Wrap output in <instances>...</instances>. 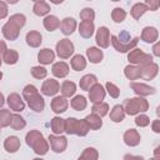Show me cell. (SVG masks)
I'll list each match as a JSON object with an SVG mask.
<instances>
[{
  "label": "cell",
  "mask_w": 160,
  "mask_h": 160,
  "mask_svg": "<svg viewBox=\"0 0 160 160\" xmlns=\"http://www.w3.org/2000/svg\"><path fill=\"white\" fill-rule=\"evenodd\" d=\"M26 16L24 14H14L9 18V21L1 28V32L6 40L15 41L20 35V29L25 25Z\"/></svg>",
  "instance_id": "6da1fadb"
},
{
  "label": "cell",
  "mask_w": 160,
  "mask_h": 160,
  "mask_svg": "<svg viewBox=\"0 0 160 160\" xmlns=\"http://www.w3.org/2000/svg\"><path fill=\"white\" fill-rule=\"evenodd\" d=\"M25 141L26 145L30 146L34 150V152L40 156L48 154L49 151V142L44 139L42 132H40L39 130H30L25 136Z\"/></svg>",
  "instance_id": "7a4b0ae2"
},
{
  "label": "cell",
  "mask_w": 160,
  "mask_h": 160,
  "mask_svg": "<svg viewBox=\"0 0 160 160\" xmlns=\"http://www.w3.org/2000/svg\"><path fill=\"white\" fill-rule=\"evenodd\" d=\"M22 98L26 100L29 108L35 112H41L45 108V100L39 94L36 86L29 84L22 89Z\"/></svg>",
  "instance_id": "3957f363"
},
{
  "label": "cell",
  "mask_w": 160,
  "mask_h": 160,
  "mask_svg": "<svg viewBox=\"0 0 160 160\" xmlns=\"http://www.w3.org/2000/svg\"><path fill=\"white\" fill-rule=\"evenodd\" d=\"M124 111L128 115H139L140 112H145L149 109V102L146 99L136 96V98H130L126 99L122 104Z\"/></svg>",
  "instance_id": "277c9868"
},
{
  "label": "cell",
  "mask_w": 160,
  "mask_h": 160,
  "mask_svg": "<svg viewBox=\"0 0 160 160\" xmlns=\"http://www.w3.org/2000/svg\"><path fill=\"white\" fill-rule=\"evenodd\" d=\"M89 128L84 119L76 118H68L65 119V132L68 135H78V136H86L89 132Z\"/></svg>",
  "instance_id": "5b68a950"
},
{
  "label": "cell",
  "mask_w": 160,
  "mask_h": 160,
  "mask_svg": "<svg viewBox=\"0 0 160 160\" xmlns=\"http://www.w3.org/2000/svg\"><path fill=\"white\" fill-rule=\"evenodd\" d=\"M128 60H129V62H130L131 65L141 66V65L152 62V55L146 54V52H144L142 50L134 48L132 50L129 51V54H128Z\"/></svg>",
  "instance_id": "8992f818"
},
{
  "label": "cell",
  "mask_w": 160,
  "mask_h": 160,
  "mask_svg": "<svg viewBox=\"0 0 160 160\" xmlns=\"http://www.w3.org/2000/svg\"><path fill=\"white\" fill-rule=\"evenodd\" d=\"M55 50H56V55L60 59H69L74 54L75 48H74L72 41L65 38V39H61V40H59L56 42Z\"/></svg>",
  "instance_id": "52a82bcc"
},
{
  "label": "cell",
  "mask_w": 160,
  "mask_h": 160,
  "mask_svg": "<svg viewBox=\"0 0 160 160\" xmlns=\"http://www.w3.org/2000/svg\"><path fill=\"white\" fill-rule=\"evenodd\" d=\"M49 140V144H50V148L56 154H61L66 150L68 148V139L66 136H62V135H49L48 138Z\"/></svg>",
  "instance_id": "ba28073f"
},
{
  "label": "cell",
  "mask_w": 160,
  "mask_h": 160,
  "mask_svg": "<svg viewBox=\"0 0 160 160\" xmlns=\"http://www.w3.org/2000/svg\"><path fill=\"white\" fill-rule=\"evenodd\" d=\"M139 40H140V38L136 36V38L131 39V41H130L129 44H120V42L118 41L116 35H111V36H110V42L112 44L114 49H115L116 51H119V52H129L130 50H132V49L138 45Z\"/></svg>",
  "instance_id": "9c48e42d"
},
{
  "label": "cell",
  "mask_w": 160,
  "mask_h": 160,
  "mask_svg": "<svg viewBox=\"0 0 160 160\" xmlns=\"http://www.w3.org/2000/svg\"><path fill=\"white\" fill-rule=\"evenodd\" d=\"M139 70H140V78L141 79H144V80H152L158 75V72H159V65L152 61V62H149V64L139 66Z\"/></svg>",
  "instance_id": "30bf717a"
},
{
  "label": "cell",
  "mask_w": 160,
  "mask_h": 160,
  "mask_svg": "<svg viewBox=\"0 0 160 160\" xmlns=\"http://www.w3.org/2000/svg\"><path fill=\"white\" fill-rule=\"evenodd\" d=\"M40 91L45 96H54L60 91V84L55 79H48L42 82Z\"/></svg>",
  "instance_id": "8fae6325"
},
{
  "label": "cell",
  "mask_w": 160,
  "mask_h": 160,
  "mask_svg": "<svg viewBox=\"0 0 160 160\" xmlns=\"http://www.w3.org/2000/svg\"><path fill=\"white\" fill-rule=\"evenodd\" d=\"M130 88L140 98L149 96V95H152V94L156 92L155 88H152V86H150L148 84H144V82H130Z\"/></svg>",
  "instance_id": "7c38bea8"
},
{
  "label": "cell",
  "mask_w": 160,
  "mask_h": 160,
  "mask_svg": "<svg viewBox=\"0 0 160 160\" xmlns=\"http://www.w3.org/2000/svg\"><path fill=\"white\" fill-rule=\"evenodd\" d=\"M95 40H96V44L101 49L109 48V45H110V31H109V29L106 26H100L96 30Z\"/></svg>",
  "instance_id": "4fadbf2b"
},
{
  "label": "cell",
  "mask_w": 160,
  "mask_h": 160,
  "mask_svg": "<svg viewBox=\"0 0 160 160\" xmlns=\"http://www.w3.org/2000/svg\"><path fill=\"white\" fill-rule=\"evenodd\" d=\"M105 95H106V91H105V88L96 82L90 90H89V99L92 104H96V102H101L104 99H105Z\"/></svg>",
  "instance_id": "5bb4252c"
},
{
  "label": "cell",
  "mask_w": 160,
  "mask_h": 160,
  "mask_svg": "<svg viewBox=\"0 0 160 160\" xmlns=\"http://www.w3.org/2000/svg\"><path fill=\"white\" fill-rule=\"evenodd\" d=\"M6 102L9 105V108L14 111H22L25 109V102L22 100V98L18 94V92H11L8 99H6Z\"/></svg>",
  "instance_id": "9a60e30c"
},
{
  "label": "cell",
  "mask_w": 160,
  "mask_h": 160,
  "mask_svg": "<svg viewBox=\"0 0 160 160\" xmlns=\"http://www.w3.org/2000/svg\"><path fill=\"white\" fill-rule=\"evenodd\" d=\"M124 142L130 146V148H134V146H138L140 144V140H141V136L139 134L138 130L135 129H128L125 132H124Z\"/></svg>",
  "instance_id": "2e32d148"
},
{
  "label": "cell",
  "mask_w": 160,
  "mask_h": 160,
  "mask_svg": "<svg viewBox=\"0 0 160 160\" xmlns=\"http://www.w3.org/2000/svg\"><path fill=\"white\" fill-rule=\"evenodd\" d=\"M51 110L55 112V114H62L68 110L69 108V101L66 100V98L64 96H55L52 100H51Z\"/></svg>",
  "instance_id": "e0dca14e"
},
{
  "label": "cell",
  "mask_w": 160,
  "mask_h": 160,
  "mask_svg": "<svg viewBox=\"0 0 160 160\" xmlns=\"http://www.w3.org/2000/svg\"><path fill=\"white\" fill-rule=\"evenodd\" d=\"M158 38H159V31L154 26H145L141 31V40L148 42V44L156 42Z\"/></svg>",
  "instance_id": "ac0fdd59"
},
{
  "label": "cell",
  "mask_w": 160,
  "mask_h": 160,
  "mask_svg": "<svg viewBox=\"0 0 160 160\" xmlns=\"http://www.w3.org/2000/svg\"><path fill=\"white\" fill-rule=\"evenodd\" d=\"M76 26H78V22L74 18H65L61 20L59 28H60L61 32L68 36V35H71L76 30Z\"/></svg>",
  "instance_id": "d6986e66"
},
{
  "label": "cell",
  "mask_w": 160,
  "mask_h": 160,
  "mask_svg": "<svg viewBox=\"0 0 160 160\" xmlns=\"http://www.w3.org/2000/svg\"><path fill=\"white\" fill-rule=\"evenodd\" d=\"M69 70H70V68H69V65H68L65 61H58V62H55V64L52 65V68H51L52 75H54L55 78H59V79L66 78L68 74H69Z\"/></svg>",
  "instance_id": "ffe728a7"
},
{
  "label": "cell",
  "mask_w": 160,
  "mask_h": 160,
  "mask_svg": "<svg viewBox=\"0 0 160 160\" xmlns=\"http://www.w3.org/2000/svg\"><path fill=\"white\" fill-rule=\"evenodd\" d=\"M55 59V52L51 49L44 48L38 52V61L42 65H50Z\"/></svg>",
  "instance_id": "44dd1931"
},
{
  "label": "cell",
  "mask_w": 160,
  "mask_h": 160,
  "mask_svg": "<svg viewBox=\"0 0 160 160\" xmlns=\"http://www.w3.org/2000/svg\"><path fill=\"white\" fill-rule=\"evenodd\" d=\"M79 34L81 38L84 39H90L92 35H94V31H95V26H94V22L92 21H81L80 25H79Z\"/></svg>",
  "instance_id": "7402d4cb"
},
{
  "label": "cell",
  "mask_w": 160,
  "mask_h": 160,
  "mask_svg": "<svg viewBox=\"0 0 160 160\" xmlns=\"http://www.w3.org/2000/svg\"><path fill=\"white\" fill-rule=\"evenodd\" d=\"M20 139L18 138V136H14V135H11V136H8L6 139H5V141H4V149L8 151V152H10V154H14V152H16L19 149H20Z\"/></svg>",
  "instance_id": "603a6c76"
},
{
  "label": "cell",
  "mask_w": 160,
  "mask_h": 160,
  "mask_svg": "<svg viewBox=\"0 0 160 160\" xmlns=\"http://www.w3.org/2000/svg\"><path fill=\"white\" fill-rule=\"evenodd\" d=\"M25 40H26V44L30 48H39L41 45V42H42V36H41V34L39 31L31 30V31H29L26 34Z\"/></svg>",
  "instance_id": "cb8c5ba5"
},
{
  "label": "cell",
  "mask_w": 160,
  "mask_h": 160,
  "mask_svg": "<svg viewBox=\"0 0 160 160\" xmlns=\"http://www.w3.org/2000/svg\"><path fill=\"white\" fill-rule=\"evenodd\" d=\"M86 56H88V59H89L90 62H92V64H99V62H101V60H102V58H104V54H102V50H100L99 48H96V46H90V48H88V50H86Z\"/></svg>",
  "instance_id": "d4e9b609"
},
{
  "label": "cell",
  "mask_w": 160,
  "mask_h": 160,
  "mask_svg": "<svg viewBox=\"0 0 160 160\" xmlns=\"http://www.w3.org/2000/svg\"><path fill=\"white\" fill-rule=\"evenodd\" d=\"M96 82H98V78H96L94 74H86V75H84V76L80 79L79 86H80L81 90L89 91Z\"/></svg>",
  "instance_id": "484cf974"
},
{
  "label": "cell",
  "mask_w": 160,
  "mask_h": 160,
  "mask_svg": "<svg viewBox=\"0 0 160 160\" xmlns=\"http://www.w3.org/2000/svg\"><path fill=\"white\" fill-rule=\"evenodd\" d=\"M32 11L38 16H48V14L50 12V5L42 0H38L32 5Z\"/></svg>",
  "instance_id": "4316f807"
},
{
  "label": "cell",
  "mask_w": 160,
  "mask_h": 160,
  "mask_svg": "<svg viewBox=\"0 0 160 160\" xmlns=\"http://www.w3.org/2000/svg\"><path fill=\"white\" fill-rule=\"evenodd\" d=\"M84 120H85V122H86V125H88V128L90 130H99L102 126V120L96 114H92L91 112V114L86 115Z\"/></svg>",
  "instance_id": "83f0119b"
},
{
  "label": "cell",
  "mask_w": 160,
  "mask_h": 160,
  "mask_svg": "<svg viewBox=\"0 0 160 160\" xmlns=\"http://www.w3.org/2000/svg\"><path fill=\"white\" fill-rule=\"evenodd\" d=\"M50 126H51L54 135H61L62 132H65V119L60 116H55L51 119Z\"/></svg>",
  "instance_id": "f1b7e54d"
},
{
  "label": "cell",
  "mask_w": 160,
  "mask_h": 160,
  "mask_svg": "<svg viewBox=\"0 0 160 160\" xmlns=\"http://www.w3.org/2000/svg\"><path fill=\"white\" fill-rule=\"evenodd\" d=\"M70 66L72 68V70L75 71H81L86 68V59L84 55L81 54H76L71 58L70 60Z\"/></svg>",
  "instance_id": "f546056e"
},
{
  "label": "cell",
  "mask_w": 160,
  "mask_h": 160,
  "mask_svg": "<svg viewBox=\"0 0 160 160\" xmlns=\"http://www.w3.org/2000/svg\"><path fill=\"white\" fill-rule=\"evenodd\" d=\"M76 91V84L72 82V81H69V80H65L62 81V84L60 85V92H61V96L64 98H70L75 94Z\"/></svg>",
  "instance_id": "4dcf8cb0"
},
{
  "label": "cell",
  "mask_w": 160,
  "mask_h": 160,
  "mask_svg": "<svg viewBox=\"0 0 160 160\" xmlns=\"http://www.w3.org/2000/svg\"><path fill=\"white\" fill-rule=\"evenodd\" d=\"M42 25L48 31H54L60 26V20L55 15H48L42 20Z\"/></svg>",
  "instance_id": "1f68e13d"
},
{
  "label": "cell",
  "mask_w": 160,
  "mask_h": 160,
  "mask_svg": "<svg viewBox=\"0 0 160 160\" xmlns=\"http://www.w3.org/2000/svg\"><path fill=\"white\" fill-rule=\"evenodd\" d=\"M70 106H71L74 110H76V111H82V110H85L86 106H88V100H86L85 96H82V95H76V96H74V98L71 99Z\"/></svg>",
  "instance_id": "d6a6232c"
},
{
  "label": "cell",
  "mask_w": 160,
  "mask_h": 160,
  "mask_svg": "<svg viewBox=\"0 0 160 160\" xmlns=\"http://www.w3.org/2000/svg\"><path fill=\"white\" fill-rule=\"evenodd\" d=\"M146 11H149V8L145 5V2H136V4L132 5V8L130 10V14L135 20H139Z\"/></svg>",
  "instance_id": "836d02e7"
},
{
  "label": "cell",
  "mask_w": 160,
  "mask_h": 160,
  "mask_svg": "<svg viewBox=\"0 0 160 160\" xmlns=\"http://www.w3.org/2000/svg\"><path fill=\"white\" fill-rule=\"evenodd\" d=\"M125 119V111L122 105H115L110 111V120L114 122H121Z\"/></svg>",
  "instance_id": "e575fe53"
},
{
  "label": "cell",
  "mask_w": 160,
  "mask_h": 160,
  "mask_svg": "<svg viewBox=\"0 0 160 160\" xmlns=\"http://www.w3.org/2000/svg\"><path fill=\"white\" fill-rule=\"evenodd\" d=\"M124 75L126 76V79L129 80H138L140 79V70H139V66L136 65H126L125 69H124Z\"/></svg>",
  "instance_id": "d590c367"
},
{
  "label": "cell",
  "mask_w": 160,
  "mask_h": 160,
  "mask_svg": "<svg viewBox=\"0 0 160 160\" xmlns=\"http://www.w3.org/2000/svg\"><path fill=\"white\" fill-rule=\"evenodd\" d=\"M10 126L14 130H22L26 126V121H25V119L21 115L12 114L11 115V120H10Z\"/></svg>",
  "instance_id": "8d00e7d4"
},
{
  "label": "cell",
  "mask_w": 160,
  "mask_h": 160,
  "mask_svg": "<svg viewBox=\"0 0 160 160\" xmlns=\"http://www.w3.org/2000/svg\"><path fill=\"white\" fill-rule=\"evenodd\" d=\"M18 60H19V54L14 49H8L2 55V61L8 65H14L18 62Z\"/></svg>",
  "instance_id": "74e56055"
},
{
  "label": "cell",
  "mask_w": 160,
  "mask_h": 160,
  "mask_svg": "<svg viewBox=\"0 0 160 160\" xmlns=\"http://www.w3.org/2000/svg\"><path fill=\"white\" fill-rule=\"evenodd\" d=\"M91 111H92V114H96L98 116L104 118V116L108 115V112H109V104H106V102H104V101L92 104Z\"/></svg>",
  "instance_id": "f35d334b"
},
{
  "label": "cell",
  "mask_w": 160,
  "mask_h": 160,
  "mask_svg": "<svg viewBox=\"0 0 160 160\" xmlns=\"http://www.w3.org/2000/svg\"><path fill=\"white\" fill-rule=\"evenodd\" d=\"M79 158L82 160H98L99 159V151L95 148H86Z\"/></svg>",
  "instance_id": "ab89813d"
},
{
  "label": "cell",
  "mask_w": 160,
  "mask_h": 160,
  "mask_svg": "<svg viewBox=\"0 0 160 160\" xmlns=\"http://www.w3.org/2000/svg\"><path fill=\"white\" fill-rule=\"evenodd\" d=\"M111 19L114 20V22L120 24L126 19V11L122 8H115L111 11Z\"/></svg>",
  "instance_id": "60d3db41"
},
{
  "label": "cell",
  "mask_w": 160,
  "mask_h": 160,
  "mask_svg": "<svg viewBox=\"0 0 160 160\" xmlns=\"http://www.w3.org/2000/svg\"><path fill=\"white\" fill-rule=\"evenodd\" d=\"M11 112L8 109H1L0 110V128H6L10 125L11 120Z\"/></svg>",
  "instance_id": "b9f144b4"
},
{
  "label": "cell",
  "mask_w": 160,
  "mask_h": 160,
  "mask_svg": "<svg viewBox=\"0 0 160 160\" xmlns=\"http://www.w3.org/2000/svg\"><path fill=\"white\" fill-rule=\"evenodd\" d=\"M31 75L35 78V79H39V80H41V79H45L46 78V75H48V70L44 68V66H32L31 68Z\"/></svg>",
  "instance_id": "7bdbcfd3"
},
{
  "label": "cell",
  "mask_w": 160,
  "mask_h": 160,
  "mask_svg": "<svg viewBox=\"0 0 160 160\" xmlns=\"http://www.w3.org/2000/svg\"><path fill=\"white\" fill-rule=\"evenodd\" d=\"M105 91H106L111 98H114V99H118V98L120 96V89H119L114 82L108 81V82L105 84Z\"/></svg>",
  "instance_id": "ee69618b"
},
{
  "label": "cell",
  "mask_w": 160,
  "mask_h": 160,
  "mask_svg": "<svg viewBox=\"0 0 160 160\" xmlns=\"http://www.w3.org/2000/svg\"><path fill=\"white\" fill-rule=\"evenodd\" d=\"M80 19L82 21H94V19H95V11L91 8H84L80 11Z\"/></svg>",
  "instance_id": "f6af8a7d"
},
{
  "label": "cell",
  "mask_w": 160,
  "mask_h": 160,
  "mask_svg": "<svg viewBox=\"0 0 160 160\" xmlns=\"http://www.w3.org/2000/svg\"><path fill=\"white\" fill-rule=\"evenodd\" d=\"M135 125L140 128H146L148 125H150V118L145 114H139L135 118Z\"/></svg>",
  "instance_id": "bcb514c9"
},
{
  "label": "cell",
  "mask_w": 160,
  "mask_h": 160,
  "mask_svg": "<svg viewBox=\"0 0 160 160\" xmlns=\"http://www.w3.org/2000/svg\"><path fill=\"white\" fill-rule=\"evenodd\" d=\"M118 38V41L120 42V44H129L131 40H130V34L126 31V30H122L121 32H120V35L119 36H116Z\"/></svg>",
  "instance_id": "7dc6e473"
},
{
  "label": "cell",
  "mask_w": 160,
  "mask_h": 160,
  "mask_svg": "<svg viewBox=\"0 0 160 160\" xmlns=\"http://www.w3.org/2000/svg\"><path fill=\"white\" fill-rule=\"evenodd\" d=\"M145 5L149 8V10L155 11V10H158V8H159L160 2H159V1H156V0H146V1H145Z\"/></svg>",
  "instance_id": "c3c4849f"
},
{
  "label": "cell",
  "mask_w": 160,
  "mask_h": 160,
  "mask_svg": "<svg viewBox=\"0 0 160 160\" xmlns=\"http://www.w3.org/2000/svg\"><path fill=\"white\" fill-rule=\"evenodd\" d=\"M8 16V4L5 1H0V20Z\"/></svg>",
  "instance_id": "681fc988"
},
{
  "label": "cell",
  "mask_w": 160,
  "mask_h": 160,
  "mask_svg": "<svg viewBox=\"0 0 160 160\" xmlns=\"http://www.w3.org/2000/svg\"><path fill=\"white\" fill-rule=\"evenodd\" d=\"M151 129H152V131L156 132V134L160 132V120H159V119H156V120H154V121L151 122Z\"/></svg>",
  "instance_id": "f907efd6"
},
{
  "label": "cell",
  "mask_w": 160,
  "mask_h": 160,
  "mask_svg": "<svg viewBox=\"0 0 160 160\" xmlns=\"http://www.w3.org/2000/svg\"><path fill=\"white\" fill-rule=\"evenodd\" d=\"M122 160H145L142 156H139V155H131V154H125Z\"/></svg>",
  "instance_id": "816d5d0a"
},
{
  "label": "cell",
  "mask_w": 160,
  "mask_h": 160,
  "mask_svg": "<svg viewBox=\"0 0 160 160\" xmlns=\"http://www.w3.org/2000/svg\"><path fill=\"white\" fill-rule=\"evenodd\" d=\"M159 49H160V44L156 41L155 45H154V48H152V52H154L155 56H160V50Z\"/></svg>",
  "instance_id": "f5cc1de1"
},
{
  "label": "cell",
  "mask_w": 160,
  "mask_h": 160,
  "mask_svg": "<svg viewBox=\"0 0 160 160\" xmlns=\"http://www.w3.org/2000/svg\"><path fill=\"white\" fill-rule=\"evenodd\" d=\"M6 50H8V48H6V42L2 41V40H0V55H4Z\"/></svg>",
  "instance_id": "db71d44e"
},
{
  "label": "cell",
  "mask_w": 160,
  "mask_h": 160,
  "mask_svg": "<svg viewBox=\"0 0 160 160\" xmlns=\"http://www.w3.org/2000/svg\"><path fill=\"white\" fill-rule=\"evenodd\" d=\"M154 158L160 159V146H156L155 148V150H154Z\"/></svg>",
  "instance_id": "11a10c76"
},
{
  "label": "cell",
  "mask_w": 160,
  "mask_h": 160,
  "mask_svg": "<svg viewBox=\"0 0 160 160\" xmlns=\"http://www.w3.org/2000/svg\"><path fill=\"white\" fill-rule=\"evenodd\" d=\"M4 104H5V98H4L2 92H0V109L4 106Z\"/></svg>",
  "instance_id": "9f6ffc18"
},
{
  "label": "cell",
  "mask_w": 160,
  "mask_h": 160,
  "mask_svg": "<svg viewBox=\"0 0 160 160\" xmlns=\"http://www.w3.org/2000/svg\"><path fill=\"white\" fill-rule=\"evenodd\" d=\"M149 160H160V159H156V158H151V159H149Z\"/></svg>",
  "instance_id": "6f0895ef"
},
{
  "label": "cell",
  "mask_w": 160,
  "mask_h": 160,
  "mask_svg": "<svg viewBox=\"0 0 160 160\" xmlns=\"http://www.w3.org/2000/svg\"><path fill=\"white\" fill-rule=\"evenodd\" d=\"M32 160H42L41 158H35V159H32Z\"/></svg>",
  "instance_id": "680465c9"
},
{
  "label": "cell",
  "mask_w": 160,
  "mask_h": 160,
  "mask_svg": "<svg viewBox=\"0 0 160 160\" xmlns=\"http://www.w3.org/2000/svg\"><path fill=\"white\" fill-rule=\"evenodd\" d=\"M1 79H2V72L0 71V80H1Z\"/></svg>",
  "instance_id": "91938a15"
},
{
  "label": "cell",
  "mask_w": 160,
  "mask_h": 160,
  "mask_svg": "<svg viewBox=\"0 0 160 160\" xmlns=\"http://www.w3.org/2000/svg\"><path fill=\"white\" fill-rule=\"evenodd\" d=\"M1 64H2V59L0 58V66H1Z\"/></svg>",
  "instance_id": "94428289"
},
{
  "label": "cell",
  "mask_w": 160,
  "mask_h": 160,
  "mask_svg": "<svg viewBox=\"0 0 160 160\" xmlns=\"http://www.w3.org/2000/svg\"><path fill=\"white\" fill-rule=\"evenodd\" d=\"M78 160H82V159H80V158H79V159H78Z\"/></svg>",
  "instance_id": "6125c7cd"
},
{
  "label": "cell",
  "mask_w": 160,
  "mask_h": 160,
  "mask_svg": "<svg viewBox=\"0 0 160 160\" xmlns=\"http://www.w3.org/2000/svg\"><path fill=\"white\" fill-rule=\"evenodd\" d=\"M0 134H1V130H0Z\"/></svg>",
  "instance_id": "be15d7a7"
}]
</instances>
